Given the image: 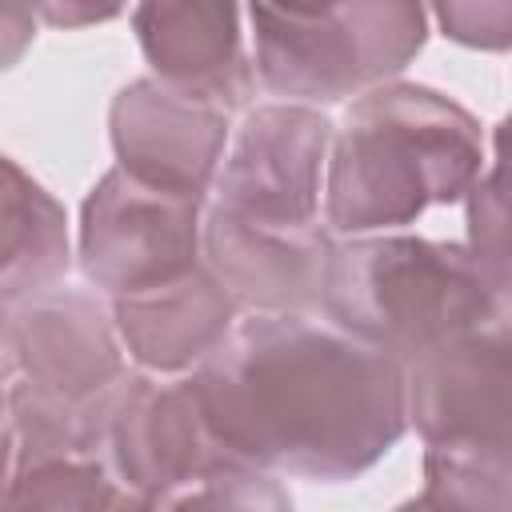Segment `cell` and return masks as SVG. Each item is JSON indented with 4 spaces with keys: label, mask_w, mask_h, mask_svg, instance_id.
<instances>
[{
    "label": "cell",
    "mask_w": 512,
    "mask_h": 512,
    "mask_svg": "<svg viewBox=\"0 0 512 512\" xmlns=\"http://www.w3.org/2000/svg\"><path fill=\"white\" fill-rule=\"evenodd\" d=\"M8 344L16 380L64 408H92L128 376L112 316L76 288L8 304Z\"/></svg>",
    "instance_id": "cell-10"
},
{
    "label": "cell",
    "mask_w": 512,
    "mask_h": 512,
    "mask_svg": "<svg viewBox=\"0 0 512 512\" xmlns=\"http://www.w3.org/2000/svg\"><path fill=\"white\" fill-rule=\"evenodd\" d=\"M132 28L160 84L228 116L248 104L256 76L244 56L240 8L204 0L140 4Z\"/></svg>",
    "instance_id": "cell-12"
},
{
    "label": "cell",
    "mask_w": 512,
    "mask_h": 512,
    "mask_svg": "<svg viewBox=\"0 0 512 512\" xmlns=\"http://www.w3.org/2000/svg\"><path fill=\"white\" fill-rule=\"evenodd\" d=\"M332 124L304 104H260L244 116L220 172L212 180L208 208L224 220L264 232H316L320 176L328 164Z\"/></svg>",
    "instance_id": "cell-5"
},
{
    "label": "cell",
    "mask_w": 512,
    "mask_h": 512,
    "mask_svg": "<svg viewBox=\"0 0 512 512\" xmlns=\"http://www.w3.org/2000/svg\"><path fill=\"white\" fill-rule=\"evenodd\" d=\"M68 272V216L16 160L0 156V304L56 288Z\"/></svg>",
    "instance_id": "cell-14"
},
{
    "label": "cell",
    "mask_w": 512,
    "mask_h": 512,
    "mask_svg": "<svg viewBox=\"0 0 512 512\" xmlns=\"http://www.w3.org/2000/svg\"><path fill=\"white\" fill-rule=\"evenodd\" d=\"M416 512H508V460L428 452Z\"/></svg>",
    "instance_id": "cell-15"
},
{
    "label": "cell",
    "mask_w": 512,
    "mask_h": 512,
    "mask_svg": "<svg viewBox=\"0 0 512 512\" xmlns=\"http://www.w3.org/2000/svg\"><path fill=\"white\" fill-rule=\"evenodd\" d=\"M396 512H416V504H412V500H408V504H404V508H396Z\"/></svg>",
    "instance_id": "cell-22"
},
{
    "label": "cell",
    "mask_w": 512,
    "mask_h": 512,
    "mask_svg": "<svg viewBox=\"0 0 512 512\" xmlns=\"http://www.w3.org/2000/svg\"><path fill=\"white\" fill-rule=\"evenodd\" d=\"M508 380V320H496L404 364V416L428 452L508 460Z\"/></svg>",
    "instance_id": "cell-8"
},
{
    "label": "cell",
    "mask_w": 512,
    "mask_h": 512,
    "mask_svg": "<svg viewBox=\"0 0 512 512\" xmlns=\"http://www.w3.org/2000/svg\"><path fill=\"white\" fill-rule=\"evenodd\" d=\"M100 452L124 488L152 500L224 464H240L212 436L192 380L160 384L152 376H124L108 392Z\"/></svg>",
    "instance_id": "cell-9"
},
{
    "label": "cell",
    "mask_w": 512,
    "mask_h": 512,
    "mask_svg": "<svg viewBox=\"0 0 512 512\" xmlns=\"http://www.w3.org/2000/svg\"><path fill=\"white\" fill-rule=\"evenodd\" d=\"M108 128L124 176L200 200L208 196L228 144V112L192 100L156 76L120 88Z\"/></svg>",
    "instance_id": "cell-11"
},
{
    "label": "cell",
    "mask_w": 512,
    "mask_h": 512,
    "mask_svg": "<svg viewBox=\"0 0 512 512\" xmlns=\"http://www.w3.org/2000/svg\"><path fill=\"white\" fill-rule=\"evenodd\" d=\"M192 388L220 448L260 472L352 480L408 428L404 368L312 316L236 320Z\"/></svg>",
    "instance_id": "cell-1"
},
{
    "label": "cell",
    "mask_w": 512,
    "mask_h": 512,
    "mask_svg": "<svg viewBox=\"0 0 512 512\" xmlns=\"http://www.w3.org/2000/svg\"><path fill=\"white\" fill-rule=\"evenodd\" d=\"M432 16L444 36L468 48H508L512 40V4H440Z\"/></svg>",
    "instance_id": "cell-18"
},
{
    "label": "cell",
    "mask_w": 512,
    "mask_h": 512,
    "mask_svg": "<svg viewBox=\"0 0 512 512\" xmlns=\"http://www.w3.org/2000/svg\"><path fill=\"white\" fill-rule=\"evenodd\" d=\"M252 76L280 104H336L392 84L428 40L420 4H252Z\"/></svg>",
    "instance_id": "cell-4"
},
{
    "label": "cell",
    "mask_w": 512,
    "mask_h": 512,
    "mask_svg": "<svg viewBox=\"0 0 512 512\" xmlns=\"http://www.w3.org/2000/svg\"><path fill=\"white\" fill-rule=\"evenodd\" d=\"M200 196L148 188L112 168L80 212V268L112 300L200 268Z\"/></svg>",
    "instance_id": "cell-6"
},
{
    "label": "cell",
    "mask_w": 512,
    "mask_h": 512,
    "mask_svg": "<svg viewBox=\"0 0 512 512\" xmlns=\"http://www.w3.org/2000/svg\"><path fill=\"white\" fill-rule=\"evenodd\" d=\"M484 176V132L472 112L424 84H380L352 100L328 144L324 228L356 240L452 204Z\"/></svg>",
    "instance_id": "cell-2"
},
{
    "label": "cell",
    "mask_w": 512,
    "mask_h": 512,
    "mask_svg": "<svg viewBox=\"0 0 512 512\" xmlns=\"http://www.w3.org/2000/svg\"><path fill=\"white\" fill-rule=\"evenodd\" d=\"M36 16H44V20H52V24H84V20H108V16H116V12H92V8H40Z\"/></svg>",
    "instance_id": "cell-21"
},
{
    "label": "cell",
    "mask_w": 512,
    "mask_h": 512,
    "mask_svg": "<svg viewBox=\"0 0 512 512\" xmlns=\"http://www.w3.org/2000/svg\"><path fill=\"white\" fill-rule=\"evenodd\" d=\"M156 512H292V496L252 464H224L160 496Z\"/></svg>",
    "instance_id": "cell-16"
},
{
    "label": "cell",
    "mask_w": 512,
    "mask_h": 512,
    "mask_svg": "<svg viewBox=\"0 0 512 512\" xmlns=\"http://www.w3.org/2000/svg\"><path fill=\"white\" fill-rule=\"evenodd\" d=\"M120 348L148 372L172 376L200 368L240 320V304L200 264L180 280L112 300Z\"/></svg>",
    "instance_id": "cell-13"
},
{
    "label": "cell",
    "mask_w": 512,
    "mask_h": 512,
    "mask_svg": "<svg viewBox=\"0 0 512 512\" xmlns=\"http://www.w3.org/2000/svg\"><path fill=\"white\" fill-rule=\"evenodd\" d=\"M508 232H504V168L492 164L488 176H476L468 188V252L480 268L508 288Z\"/></svg>",
    "instance_id": "cell-17"
},
{
    "label": "cell",
    "mask_w": 512,
    "mask_h": 512,
    "mask_svg": "<svg viewBox=\"0 0 512 512\" xmlns=\"http://www.w3.org/2000/svg\"><path fill=\"white\" fill-rule=\"evenodd\" d=\"M320 308L332 328L404 368L444 340L508 320V288L464 244L356 236L332 244Z\"/></svg>",
    "instance_id": "cell-3"
},
{
    "label": "cell",
    "mask_w": 512,
    "mask_h": 512,
    "mask_svg": "<svg viewBox=\"0 0 512 512\" xmlns=\"http://www.w3.org/2000/svg\"><path fill=\"white\" fill-rule=\"evenodd\" d=\"M16 384V364H12V344H8V304H0V408Z\"/></svg>",
    "instance_id": "cell-20"
},
{
    "label": "cell",
    "mask_w": 512,
    "mask_h": 512,
    "mask_svg": "<svg viewBox=\"0 0 512 512\" xmlns=\"http://www.w3.org/2000/svg\"><path fill=\"white\" fill-rule=\"evenodd\" d=\"M36 36V12L32 8H0V72L12 68Z\"/></svg>",
    "instance_id": "cell-19"
},
{
    "label": "cell",
    "mask_w": 512,
    "mask_h": 512,
    "mask_svg": "<svg viewBox=\"0 0 512 512\" xmlns=\"http://www.w3.org/2000/svg\"><path fill=\"white\" fill-rule=\"evenodd\" d=\"M104 400L64 408L12 384L0 408V512H92L116 480L100 452Z\"/></svg>",
    "instance_id": "cell-7"
}]
</instances>
